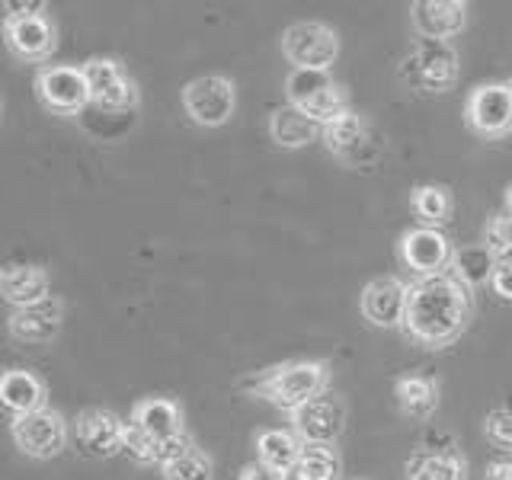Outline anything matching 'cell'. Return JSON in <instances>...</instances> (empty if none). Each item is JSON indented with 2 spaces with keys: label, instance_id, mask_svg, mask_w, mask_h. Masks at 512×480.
Returning <instances> with one entry per match:
<instances>
[{
  "label": "cell",
  "instance_id": "1",
  "mask_svg": "<svg viewBox=\"0 0 512 480\" xmlns=\"http://www.w3.org/2000/svg\"><path fill=\"white\" fill-rule=\"evenodd\" d=\"M471 314L474 292L452 269L442 276L413 279L404 314V336L423 349H448L468 330Z\"/></svg>",
  "mask_w": 512,
  "mask_h": 480
},
{
  "label": "cell",
  "instance_id": "2",
  "mask_svg": "<svg viewBox=\"0 0 512 480\" xmlns=\"http://www.w3.org/2000/svg\"><path fill=\"white\" fill-rule=\"evenodd\" d=\"M330 375H333L330 359H288L244 378L240 388L256 400H266L279 413L292 416L308 400L330 391Z\"/></svg>",
  "mask_w": 512,
  "mask_h": 480
},
{
  "label": "cell",
  "instance_id": "3",
  "mask_svg": "<svg viewBox=\"0 0 512 480\" xmlns=\"http://www.w3.org/2000/svg\"><path fill=\"white\" fill-rule=\"evenodd\" d=\"M128 423L151 439L154 452H157V468H164L167 461H173L176 455H183L186 448L196 445L189 436V429H186L180 400H173V397H141V400H135L132 413H128Z\"/></svg>",
  "mask_w": 512,
  "mask_h": 480
},
{
  "label": "cell",
  "instance_id": "4",
  "mask_svg": "<svg viewBox=\"0 0 512 480\" xmlns=\"http://www.w3.org/2000/svg\"><path fill=\"white\" fill-rule=\"evenodd\" d=\"M400 80L423 96H436L448 93L461 77V61L452 42H439V39H416L410 45V52L400 58L397 68Z\"/></svg>",
  "mask_w": 512,
  "mask_h": 480
},
{
  "label": "cell",
  "instance_id": "5",
  "mask_svg": "<svg viewBox=\"0 0 512 480\" xmlns=\"http://www.w3.org/2000/svg\"><path fill=\"white\" fill-rule=\"evenodd\" d=\"M320 144L340 160L343 167H375L384 148H388V138L381 135V128L365 116V112L349 109L343 116H336L333 122L324 125V135Z\"/></svg>",
  "mask_w": 512,
  "mask_h": 480
},
{
  "label": "cell",
  "instance_id": "6",
  "mask_svg": "<svg viewBox=\"0 0 512 480\" xmlns=\"http://www.w3.org/2000/svg\"><path fill=\"white\" fill-rule=\"evenodd\" d=\"M285 103L298 106L314 122L327 125L349 112V90L336 84L330 71H292L285 77Z\"/></svg>",
  "mask_w": 512,
  "mask_h": 480
},
{
  "label": "cell",
  "instance_id": "7",
  "mask_svg": "<svg viewBox=\"0 0 512 480\" xmlns=\"http://www.w3.org/2000/svg\"><path fill=\"white\" fill-rule=\"evenodd\" d=\"M36 100L52 116L80 119L90 109V84L80 64H45L39 68L36 80Z\"/></svg>",
  "mask_w": 512,
  "mask_h": 480
},
{
  "label": "cell",
  "instance_id": "8",
  "mask_svg": "<svg viewBox=\"0 0 512 480\" xmlns=\"http://www.w3.org/2000/svg\"><path fill=\"white\" fill-rule=\"evenodd\" d=\"M279 48L292 71H330L340 58V32L327 23L301 20L282 32Z\"/></svg>",
  "mask_w": 512,
  "mask_h": 480
},
{
  "label": "cell",
  "instance_id": "9",
  "mask_svg": "<svg viewBox=\"0 0 512 480\" xmlns=\"http://www.w3.org/2000/svg\"><path fill=\"white\" fill-rule=\"evenodd\" d=\"M13 445L20 448L26 458L52 461L58 458L71 442V423L68 416L55 407H42L36 413H23L10 420Z\"/></svg>",
  "mask_w": 512,
  "mask_h": 480
},
{
  "label": "cell",
  "instance_id": "10",
  "mask_svg": "<svg viewBox=\"0 0 512 480\" xmlns=\"http://www.w3.org/2000/svg\"><path fill=\"white\" fill-rule=\"evenodd\" d=\"M464 125L487 141L512 135V84L509 80H487L477 84L464 100Z\"/></svg>",
  "mask_w": 512,
  "mask_h": 480
},
{
  "label": "cell",
  "instance_id": "11",
  "mask_svg": "<svg viewBox=\"0 0 512 480\" xmlns=\"http://www.w3.org/2000/svg\"><path fill=\"white\" fill-rule=\"evenodd\" d=\"M87 84H90V106L103 109V112H116V116H125V112H135L141 103L138 84L128 77L125 64L116 58H87L84 64Z\"/></svg>",
  "mask_w": 512,
  "mask_h": 480
},
{
  "label": "cell",
  "instance_id": "12",
  "mask_svg": "<svg viewBox=\"0 0 512 480\" xmlns=\"http://www.w3.org/2000/svg\"><path fill=\"white\" fill-rule=\"evenodd\" d=\"M183 109L199 128H221L237 112V84L224 74H202L183 87Z\"/></svg>",
  "mask_w": 512,
  "mask_h": 480
},
{
  "label": "cell",
  "instance_id": "13",
  "mask_svg": "<svg viewBox=\"0 0 512 480\" xmlns=\"http://www.w3.org/2000/svg\"><path fill=\"white\" fill-rule=\"evenodd\" d=\"M455 244L448 240L445 231L439 228H407L397 240V260L404 263L407 272H413L416 279L442 276L452 269L455 260Z\"/></svg>",
  "mask_w": 512,
  "mask_h": 480
},
{
  "label": "cell",
  "instance_id": "14",
  "mask_svg": "<svg viewBox=\"0 0 512 480\" xmlns=\"http://www.w3.org/2000/svg\"><path fill=\"white\" fill-rule=\"evenodd\" d=\"M288 423H292V432L304 445L333 448L346 429V400L336 391H324L304 407H298L288 416Z\"/></svg>",
  "mask_w": 512,
  "mask_h": 480
},
{
  "label": "cell",
  "instance_id": "15",
  "mask_svg": "<svg viewBox=\"0 0 512 480\" xmlns=\"http://www.w3.org/2000/svg\"><path fill=\"white\" fill-rule=\"evenodd\" d=\"M125 429L128 423L116 410L87 407L74 420V439L87 458H116L125 452Z\"/></svg>",
  "mask_w": 512,
  "mask_h": 480
},
{
  "label": "cell",
  "instance_id": "16",
  "mask_svg": "<svg viewBox=\"0 0 512 480\" xmlns=\"http://www.w3.org/2000/svg\"><path fill=\"white\" fill-rule=\"evenodd\" d=\"M407 298L410 285L400 276H378L365 282L359 295V311L372 327L381 330H404V314H407Z\"/></svg>",
  "mask_w": 512,
  "mask_h": 480
},
{
  "label": "cell",
  "instance_id": "17",
  "mask_svg": "<svg viewBox=\"0 0 512 480\" xmlns=\"http://www.w3.org/2000/svg\"><path fill=\"white\" fill-rule=\"evenodd\" d=\"M64 327V301L61 298H45L39 304H29V308H16L7 317V333L16 343H29V346H45L52 343Z\"/></svg>",
  "mask_w": 512,
  "mask_h": 480
},
{
  "label": "cell",
  "instance_id": "18",
  "mask_svg": "<svg viewBox=\"0 0 512 480\" xmlns=\"http://www.w3.org/2000/svg\"><path fill=\"white\" fill-rule=\"evenodd\" d=\"M4 45L20 61H45L52 58L58 45V29L48 13L23 16V20H4Z\"/></svg>",
  "mask_w": 512,
  "mask_h": 480
},
{
  "label": "cell",
  "instance_id": "19",
  "mask_svg": "<svg viewBox=\"0 0 512 480\" xmlns=\"http://www.w3.org/2000/svg\"><path fill=\"white\" fill-rule=\"evenodd\" d=\"M468 10L471 4H464V0H416V4H410L416 39L452 42V36L468 26Z\"/></svg>",
  "mask_w": 512,
  "mask_h": 480
},
{
  "label": "cell",
  "instance_id": "20",
  "mask_svg": "<svg viewBox=\"0 0 512 480\" xmlns=\"http://www.w3.org/2000/svg\"><path fill=\"white\" fill-rule=\"evenodd\" d=\"M0 295L13 304V311L39 304L52 298V272L39 263H10L0 272Z\"/></svg>",
  "mask_w": 512,
  "mask_h": 480
},
{
  "label": "cell",
  "instance_id": "21",
  "mask_svg": "<svg viewBox=\"0 0 512 480\" xmlns=\"http://www.w3.org/2000/svg\"><path fill=\"white\" fill-rule=\"evenodd\" d=\"M407 480H468V458L455 445H420L404 464Z\"/></svg>",
  "mask_w": 512,
  "mask_h": 480
},
{
  "label": "cell",
  "instance_id": "22",
  "mask_svg": "<svg viewBox=\"0 0 512 480\" xmlns=\"http://www.w3.org/2000/svg\"><path fill=\"white\" fill-rule=\"evenodd\" d=\"M324 135V125L314 122L308 112H301L298 106H288L282 103L279 109H272L269 116V138L279 144L285 151H298V148H308V144L320 141Z\"/></svg>",
  "mask_w": 512,
  "mask_h": 480
},
{
  "label": "cell",
  "instance_id": "23",
  "mask_svg": "<svg viewBox=\"0 0 512 480\" xmlns=\"http://www.w3.org/2000/svg\"><path fill=\"white\" fill-rule=\"evenodd\" d=\"M0 400L13 416H23V413H36L42 407H48V391H45V381L29 372V368H7L4 378H0Z\"/></svg>",
  "mask_w": 512,
  "mask_h": 480
},
{
  "label": "cell",
  "instance_id": "24",
  "mask_svg": "<svg viewBox=\"0 0 512 480\" xmlns=\"http://www.w3.org/2000/svg\"><path fill=\"white\" fill-rule=\"evenodd\" d=\"M394 400L397 410L407 416V420H429L432 413L439 410V381L429 375H400L394 378Z\"/></svg>",
  "mask_w": 512,
  "mask_h": 480
},
{
  "label": "cell",
  "instance_id": "25",
  "mask_svg": "<svg viewBox=\"0 0 512 480\" xmlns=\"http://www.w3.org/2000/svg\"><path fill=\"white\" fill-rule=\"evenodd\" d=\"M253 448H256V461H263V464H269V468L288 474L295 468V461L301 458L304 442L295 436L292 429L269 426V429H260L253 436Z\"/></svg>",
  "mask_w": 512,
  "mask_h": 480
},
{
  "label": "cell",
  "instance_id": "26",
  "mask_svg": "<svg viewBox=\"0 0 512 480\" xmlns=\"http://www.w3.org/2000/svg\"><path fill=\"white\" fill-rule=\"evenodd\" d=\"M410 205H413V215L420 218L423 228H445L452 221L455 212V196L452 189L442 186V183H423L410 192Z\"/></svg>",
  "mask_w": 512,
  "mask_h": 480
},
{
  "label": "cell",
  "instance_id": "27",
  "mask_svg": "<svg viewBox=\"0 0 512 480\" xmlns=\"http://www.w3.org/2000/svg\"><path fill=\"white\" fill-rule=\"evenodd\" d=\"M496 256L480 244H464V247H458L455 250V260H452V272L455 276L471 288V292H477V288H484V285H490V279H493V272H496Z\"/></svg>",
  "mask_w": 512,
  "mask_h": 480
},
{
  "label": "cell",
  "instance_id": "28",
  "mask_svg": "<svg viewBox=\"0 0 512 480\" xmlns=\"http://www.w3.org/2000/svg\"><path fill=\"white\" fill-rule=\"evenodd\" d=\"M285 480H343V461L333 448L324 445H304L295 468L285 474Z\"/></svg>",
  "mask_w": 512,
  "mask_h": 480
},
{
  "label": "cell",
  "instance_id": "29",
  "mask_svg": "<svg viewBox=\"0 0 512 480\" xmlns=\"http://www.w3.org/2000/svg\"><path fill=\"white\" fill-rule=\"evenodd\" d=\"M160 474H164V480H215V461L205 448L192 445L183 455L167 461Z\"/></svg>",
  "mask_w": 512,
  "mask_h": 480
},
{
  "label": "cell",
  "instance_id": "30",
  "mask_svg": "<svg viewBox=\"0 0 512 480\" xmlns=\"http://www.w3.org/2000/svg\"><path fill=\"white\" fill-rule=\"evenodd\" d=\"M480 244L496 256V263H512V218L506 212L487 218Z\"/></svg>",
  "mask_w": 512,
  "mask_h": 480
},
{
  "label": "cell",
  "instance_id": "31",
  "mask_svg": "<svg viewBox=\"0 0 512 480\" xmlns=\"http://www.w3.org/2000/svg\"><path fill=\"white\" fill-rule=\"evenodd\" d=\"M484 436L493 448L512 455V404L493 407L484 420Z\"/></svg>",
  "mask_w": 512,
  "mask_h": 480
},
{
  "label": "cell",
  "instance_id": "32",
  "mask_svg": "<svg viewBox=\"0 0 512 480\" xmlns=\"http://www.w3.org/2000/svg\"><path fill=\"white\" fill-rule=\"evenodd\" d=\"M490 292L500 298V301H509L512 304V263H500L490 279Z\"/></svg>",
  "mask_w": 512,
  "mask_h": 480
},
{
  "label": "cell",
  "instance_id": "33",
  "mask_svg": "<svg viewBox=\"0 0 512 480\" xmlns=\"http://www.w3.org/2000/svg\"><path fill=\"white\" fill-rule=\"evenodd\" d=\"M48 13L45 0H32V4H20V0H7L4 4V20H23V16H39Z\"/></svg>",
  "mask_w": 512,
  "mask_h": 480
},
{
  "label": "cell",
  "instance_id": "34",
  "mask_svg": "<svg viewBox=\"0 0 512 480\" xmlns=\"http://www.w3.org/2000/svg\"><path fill=\"white\" fill-rule=\"evenodd\" d=\"M237 480H285V474L276 471V468H269V464H263V461H250V464L240 468Z\"/></svg>",
  "mask_w": 512,
  "mask_h": 480
},
{
  "label": "cell",
  "instance_id": "35",
  "mask_svg": "<svg viewBox=\"0 0 512 480\" xmlns=\"http://www.w3.org/2000/svg\"><path fill=\"white\" fill-rule=\"evenodd\" d=\"M484 480H512V458H500L487 464Z\"/></svg>",
  "mask_w": 512,
  "mask_h": 480
},
{
  "label": "cell",
  "instance_id": "36",
  "mask_svg": "<svg viewBox=\"0 0 512 480\" xmlns=\"http://www.w3.org/2000/svg\"><path fill=\"white\" fill-rule=\"evenodd\" d=\"M503 212L512 218V186H506V196H503Z\"/></svg>",
  "mask_w": 512,
  "mask_h": 480
}]
</instances>
